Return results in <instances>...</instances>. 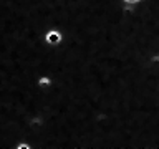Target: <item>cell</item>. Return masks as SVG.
Listing matches in <instances>:
<instances>
[{
    "instance_id": "cell-1",
    "label": "cell",
    "mask_w": 159,
    "mask_h": 149,
    "mask_svg": "<svg viewBox=\"0 0 159 149\" xmlns=\"http://www.w3.org/2000/svg\"><path fill=\"white\" fill-rule=\"evenodd\" d=\"M47 40H48L50 43H58L60 42V33L58 32H50L47 35Z\"/></svg>"
}]
</instances>
